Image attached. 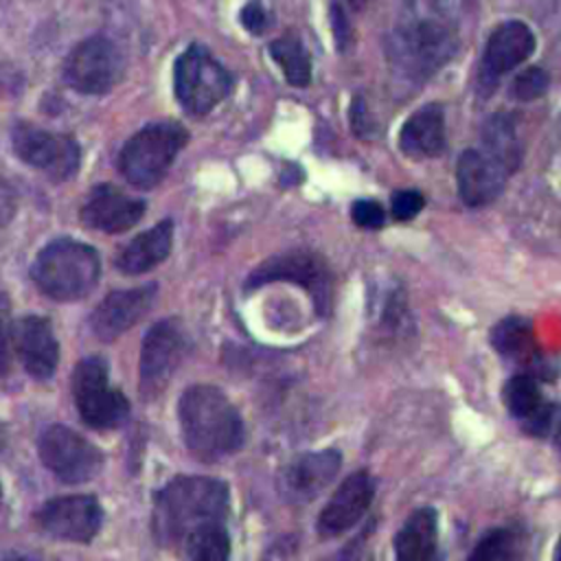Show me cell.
Segmentation results:
<instances>
[{
    "label": "cell",
    "mask_w": 561,
    "mask_h": 561,
    "mask_svg": "<svg viewBox=\"0 0 561 561\" xmlns=\"http://www.w3.org/2000/svg\"><path fill=\"white\" fill-rule=\"evenodd\" d=\"M145 215V202L125 195L112 184H101L92 188L83 208L81 221L101 232H125L140 221Z\"/></svg>",
    "instance_id": "obj_20"
},
{
    "label": "cell",
    "mask_w": 561,
    "mask_h": 561,
    "mask_svg": "<svg viewBox=\"0 0 561 561\" xmlns=\"http://www.w3.org/2000/svg\"><path fill=\"white\" fill-rule=\"evenodd\" d=\"M270 57L278 64V68L283 70V77L296 85V88H305L311 81V57L307 53V48L302 46V42L294 35H283L278 39H274L270 46Z\"/></svg>",
    "instance_id": "obj_27"
},
{
    "label": "cell",
    "mask_w": 561,
    "mask_h": 561,
    "mask_svg": "<svg viewBox=\"0 0 561 561\" xmlns=\"http://www.w3.org/2000/svg\"><path fill=\"white\" fill-rule=\"evenodd\" d=\"M346 2H348L353 9H362V7H364L368 0H346Z\"/></svg>",
    "instance_id": "obj_40"
},
{
    "label": "cell",
    "mask_w": 561,
    "mask_h": 561,
    "mask_svg": "<svg viewBox=\"0 0 561 561\" xmlns=\"http://www.w3.org/2000/svg\"><path fill=\"white\" fill-rule=\"evenodd\" d=\"M13 346L24 370L35 379H48L59 362V344L53 327L42 316H24L15 322Z\"/></svg>",
    "instance_id": "obj_19"
},
{
    "label": "cell",
    "mask_w": 561,
    "mask_h": 561,
    "mask_svg": "<svg viewBox=\"0 0 561 561\" xmlns=\"http://www.w3.org/2000/svg\"><path fill=\"white\" fill-rule=\"evenodd\" d=\"M37 526L66 541H90L103 522L101 504L94 495H64L48 500L35 515Z\"/></svg>",
    "instance_id": "obj_14"
},
{
    "label": "cell",
    "mask_w": 561,
    "mask_h": 561,
    "mask_svg": "<svg viewBox=\"0 0 561 561\" xmlns=\"http://www.w3.org/2000/svg\"><path fill=\"white\" fill-rule=\"evenodd\" d=\"M373 495L375 482L366 471H355L344 478L318 515V533L322 537H337L353 528L368 511Z\"/></svg>",
    "instance_id": "obj_16"
},
{
    "label": "cell",
    "mask_w": 561,
    "mask_h": 561,
    "mask_svg": "<svg viewBox=\"0 0 561 561\" xmlns=\"http://www.w3.org/2000/svg\"><path fill=\"white\" fill-rule=\"evenodd\" d=\"M552 561H561V537H559V541H557V546H554V552H552Z\"/></svg>",
    "instance_id": "obj_39"
},
{
    "label": "cell",
    "mask_w": 561,
    "mask_h": 561,
    "mask_svg": "<svg viewBox=\"0 0 561 561\" xmlns=\"http://www.w3.org/2000/svg\"><path fill=\"white\" fill-rule=\"evenodd\" d=\"M425 199L421 195V191L416 188H403V191H397L392 195V202H390V210H392V217L399 219V221H408L412 217H416L423 208Z\"/></svg>",
    "instance_id": "obj_31"
},
{
    "label": "cell",
    "mask_w": 561,
    "mask_h": 561,
    "mask_svg": "<svg viewBox=\"0 0 561 561\" xmlns=\"http://www.w3.org/2000/svg\"><path fill=\"white\" fill-rule=\"evenodd\" d=\"M546 436H548V438L554 443V447L561 451V408H559V405L552 408V416H550Z\"/></svg>",
    "instance_id": "obj_37"
},
{
    "label": "cell",
    "mask_w": 561,
    "mask_h": 561,
    "mask_svg": "<svg viewBox=\"0 0 561 561\" xmlns=\"http://www.w3.org/2000/svg\"><path fill=\"white\" fill-rule=\"evenodd\" d=\"M184 552L188 561H230V539L224 524L195 533L186 541Z\"/></svg>",
    "instance_id": "obj_28"
},
{
    "label": "cell",
    "mask_w": 561,
    "mask_h": 561,
    "mask_svg": "<svg viewBox=\"0 0 561 561\" xmlns=\"http://www.w3.org/2000/svg\"><path fill=\"white\" fill-rule=\"evenodd\" d=\"M39 458L44 467L68 484L88 482L103 467L101 449L66 425L44 430L39 436Z\"/></svg>",
    "instance_id": "obj_8"
},
{
    "label": "cell",
    "mask_w": 561,
    "mask_h": 561,
    "mask_svg": "<svg viewBox=\"0 0 561 561\" xmlns=\"http://www.w3.org/2000/svg\"><path fill=\"white\" fill-rule=\"evenodd\" d=\"M186 138V129L175 121L147 125L121 149L118 169L129 184L151 188L164 178Z\"/></svg>",
    "instance_id": "obj_5"
},
{
    "label": "cell",
    "mask_w": 561,
    "mask_h": 561,
    "mask_svg": "<svg viewBox=\"0 0 561 561\" xmlns=\"http://www.w3.org/2000/svg\"><path fill=\"white\" fill-rule=\"evenodd\" d=\"M186 353V335L178 320L156 322L142 340L140 351V394L142 399H156Z\"/></svg>",
    "instance_id": "obj_9"
},
{
    "label": "cell",
    "mask_w": 561,
    "mask_h": 561,
    "mask_svg": "<svg viewBox=\"0 0 561 561\" xmlns=\"http://www.w3.org/2000/svg\"><path fill=\"white\" fill-rule=\"evenodd\" d=\"M480 149L484 153H489L493 160H497L508 173H513L522 160V142L517 138L513 116H508L504 112L493 114L482 127V147Z\"/></svg>",
    "instance_id": "obj_25"
},
{
    "label": "cell",
    "mask_w": 561,
    "mask_h": 561,
    "mask_svg": "<svg viewBox=\"0 0 561 561\" xmlns=\"http://www.w3.org/2000/svg\"><path fill=\"white\" fill-rule=\"evenodd\" d=\"M156 285H142L134 289L107 294L92 311L90 324L96 337L110 342L134 327L153 307Z\"/></svg>",
    "instance_id": "obj_18"
},
{
    "label": "cell",
    "mask_w": 561,
    "mask_h": 561,
    "mask_svg": "<svg viewBox=\"0 0 561 561\" xmlns=\"http://www.w3.org/2000/svg\"><path fill=\"white\" fill-rule=\"evenodd\" d=\"M394 561H438V515L432 506L408 515L394 535Z\"/></svg>",
    "instance_id": "obj_22"
},
{
    "label": "cell",
    "mask_w": 561,
    "mask_h": 561,
    "mask_svg": "<svg viewBox=\"0 0 561 561\" xmlns=\"http://www.w3.org/2000/svg\"><path fill=\"white\" fill-rule=\"evenodd\" d=\"M504 403L508 412L524 423L526 432L533 436H546L552 403L546 401L537 381L530 375H513L504 386Z\"/></svg>",
    "instance_id": "obj_23"
},
{
    "label": "cell",
    "mask_w": 561,
    "mask_h": 561,
    "mask_svg": "<svg viewBox=\"0 0 561 561\" xmlns=\"http://www.w3.org/2000/svg\"><path fill=\"white\" fill-rule=\"evenodd\" d=\"M458 48V20L449 0H403L390 37L394 66L423 81L440 70Z\"/></svg>",
    "instance_id": "obj_1"
},
{
    "label": "cell",
    "mask_w": 561,
    "mask_h": 561,
    "mask_svg": "<svg viewBox=\"0 0 561 561\" xmlns=\"http://www.w3.org/2000/svg\"><path fill=\"white\" fill-rule=\"evenodd\" d=\"M72 394L79 416L94 430L118 427L129 416V403L110 386L107 364L101 357H85L75 366Z\"/></svg>",
    "instance_id": "obj_7"
},
{
    "label": "cell",
    "mask_w": 561,
    "mask_h": 561,
    "mask_svg": "<svg viewBox=\"0 0 561 561\" xmlns=\"http://www.w3.org/2000/svg\"><path fill=\"white\" fill-rule=\"evenodd\" d=\"M64 75L77 92L103 94L118 83L123 75V57L107 37L94 35L70 50Z\"/></svg>",
    "instance_id": "obj_11"
},
{
    "label": "cell",
    "mask_w": 561,
    "mask_h": 561,
    "mask_svg": "<svg viewBox=\"0 0 561 561\" xmlns=\"http://www.w3.org/2000/svg\"><path fill=\"white\" fill-rule=\"evenodd\" d=\"M11 305L9 298L0 291V375L11 366Z\"/></svg>",
    "instance_id": "obj_33"
},
{
    "label": "cell",
    "mask_w": 561,
    "mask_h": 561,
    "mask_svg": "<svg viewBox=\"0 0 561 561\" xmlns=\"http://www.w3.org/2000/svg\"><path fill=\"white\" fill-rule=\"evenodd\" d=\"M535 53V33L522 20H506L497 24L482 50L478 68V88L484 94H491L497 81L522 66Z\"/></svg>",
    "instance_id": "obj_13"
},
{
    "label": "cell",
    "mask_w": 561,
    "mask_h": 561,
    "mask_svg": "<svg viewBox=\"0 0 561 561\" xmlns=\"http://www.w3.org/2000/svg\"><path fill=\"white\" fill-rule=\"evenodd\" d=\"M517 541L511 528L489 530L471 550L467 561H513Z\"/></svg>",
    "instance_id": "obj_29"
},
{
    "label": "cell",
    "mask_w": 561,
    "mask_h": 561,
    "mask_svg": "<svg viewBox=\"0 0 561 561\" xmlns=\"http://www.w3.org/2000/svg\"><path fill=\"white\" fill-rule=\"evenodd\" d=\"M272 280L298 283L300 287H305L311 294L320 313H324L329 309L331 274H329L324 259H320L318 254L305 252V250H294V252L272 256V259L263 261L250 274L248 287H259V285H265Z\"/></svg>",
    "instance_id": "obj_12"
},
{
    "label": "cell",
    "mask_w": 561,
    "mask_h": 561,
    "mask_svg": "<svg viewBox=\"0 0 561 561\" xmlns=\"http://www.w3.org/2000/svg\"><path fill=\"white\" fill-rule=\"evenodd\" d=\"M241 24L254 33V35H261L267 31L270 26V15L265 13V9L259 4V2H250L241 9Z\"/></svg>",
    "instance_id": "obj_35"
},
{
    "label": "cell",
    "mask_w": 561,
    "mask_h": 561,
    "mask_svg": "<svg viewBox=\"0 0 561 561\" xmlns=\"http://www.w3.org/2000/svg\"><path fill=\"white\" fill-rule=\"evenodd\" d=\"M173 85L180 105L195 116L210 112L232 88V75L204 48L191 44L173 68Z\"/></svg>",
    "instance_id": "obj_6"
},
{
    "label": "cell",
    "mask_w": 561,
    "mask_h": 561,
    "mask_svg": "<svg viewBox=\"0 0 561 561\" xmlns=\"http://www.w3.org/2000/svg\"><path fill=\"white\" fill-rule=\"evenodd\" d=\"M548 83H550V77L546 70H541L539 66H528L515 75L511 83V92L517 101H535L546 94Z\"/></svg>",
    "instance_id": "obj_30"
},
{
    "label": "cell",
    "mask_w": 561,
    "mask_h": 561,
    "mask_svg": "<svg viewBox=\"0 0 561 561\" xmlns=\"http://www.w3.org/2000/svg\"><path fill=\"white\" fill-rule=\"evenodd\" d=\"M101 263L96 250L75 239H57L39 250L31 276L42 294L53 300L85 298L99 280Z\"/></svg>",
    "instance_id": "obj_4"
},
{
    "label": "cell",
    "mask_w": 561,
    "mask_h": 561,
    "mask_svg": "<svg viewBox=\"0 0 561 561\" xmlns=\"http://www.w3.org/2000/svg\"><path fill=\"white\" fill-rule=\"evenodd\" d=\"M171 243H173V224H171V219H167V221H160L153 228L140 232L138 237H134L121 250L116 265L123 274H129V276L145 274L169 256Z\"/></svg>",
    "instance_id": "obj_24"
},
{
    "label": "cell",
    "mask_w": 561,
    "mask_h": 561,
    "mask_svg": "<svg viewBox=\"0 0 561 561\" xmlns=\"http://www.w3.org/2000/svg\"><path fill=\"white\" fill-rule=\"evenodd\" d=\"M445 147V112L440 103L414 110L399 129V149L414 160L438 156Z\"/></svg>",
    "instance_id": "obj_21"
},
{
    "label": "cell",
    "mask_w": 561,
    "mask_h": 561,
    "mask_svg": "<svg viewBox=\"0 0 561 561\" xmlns=\"http://www.w3.org/2000/svg\"><path fill=\"white\" fill-rule=\"evenodd\" d=\"M11 140L15 153L26 164L53 180H68L79 169V145L66 134L39 129L31 123H18L11 131Z\"/></svg>",
    "instance_id": "obj_10"
},
{
    "label": "cell",
    "mask_w": 561,
    "mask_h": 561,
    "mask_svg": "<svg viewBox=\"0 0 561 561\" xmlns=\"http://www.w3.org/2000/svg\"><path fill=\"white\" fill-rule=\"evenodd\" d=\"M331 24H333V33H335L337 48H340V50H344V48H346V42H348L351 31H348V22H346L344 11H342L337 4H333V7H331Z\"/></svg>",
    "instance_id": "obj_36"
},
{
    "label": "cell",
    "mask_w": 561,
    "mask_h": 561,
    "mask_svg": "<svg viewBox=\"0 0 561 561\" xmlns=\"http://www.w3.org/2000/svg\"><path fill=\"white\" fill-rule=\"evenodd\" d=\"M226 515V482L204 476H180L156 495L151 528L160 546L184 550L195 533L224 524Z\"/></svg>",
    "instance_id": "obj_2"
},
{
    "label": "cell",
    "mask_w": 561,
    "mask_h": 561,
    "mask_svg": "<svg viewBox=\"0 0 561 561\" xmlns=\"http://www.w3.org/2000/svg\"><path fill=\"white\" fill-rule=\"evenodd\" d=\"M508 171L482 149H465L456 162L458 195L469 208H482L500 197Z\"/></svg>",
    "instance_id": "obj_17"
},
{
    "label": "cell",
    "mask_w": 561,
    "mask_h": 561,
    "mask_svg": "<svg viewBox=\"0 0 561 561\" xmlns=\"http://www.w3.org/2000/svg\"><path fill=\"white\" fill-rule=\"evenodd\" d=\"M180 427L191 454L199 460L213 462L243 443V423L230 399L215 386L195 383L182 392Z\"/></svg>",
    "instance_id": "obj_3"
},
{
    "label": "cell",
    "mask_w": 561,
    "mask_h": 561,
    "mask_svg": "<svg viewBox=\"0 0 561 561\" xmlns=\"http://www.w3.org/2000/svg\"><path fill=\"white\" fill-rule=\"evenodd\" d=\"M491 344L500 355L517 362H526L535 355V337L530 322L519 316H506L491 331Z\"/></svg>",
    "instance_id": "obj_26"
},
{
    "label": "cell",
    "mask_w": 561,
    "mask_h": 561,
    "mask_svg": "<svg viewBox=\"0 0 561 561\" xmlns=\"http://www.w3.org/2000/svg\"><path fill=\"white\" fill-rule=\"evenodd\" d=\"M2 561H39V559L31 557V554H9V557H4Z\"/></svg>",
    "instance_id": "obj_38"
},
{
    "label": "cell",
    "mask_w": 561,
    "mask_h": 561,
    "mask_svg": "<svg viewBox=\"0 0 561 561\" xmlns=\"http://www.w3.org/2000/svg\"><path fill=\"white\" fill-rule=\"evenodd\" d=\"M348 118H351V127L355 131V136L359 138H368L373 134V118L368 114L366 101L362 96H355L348 110Z\"/></svg>",
    "instance_id": "obj_34"
},
{
    "label": "cell",
    "mask_w": 561,
    "mask_h": 561,
    "mask_svg": "<svg viewBox=\"0 0 561 561\" xmlns=\"http://www.w3.org/2000/svg\"><path fill=\"white\" fill-rule=\"evenodd\" d=\"M0 497H2V489H0Z\"/></svg>",
    "instance_id": "obj_41"
},
{
    "label": "cell",
    "mask_w": 561,
    "mask_h": 561,
    "mask_svg": "<svg viewBox=\"0 0 561 561\" xmlns=\"http://www.w3.org/2000/svg\"><path fill=\"white\" fill-rule=\"evenodd\" d=\"M340 465L342 456L335 449L302 454L283 469L278 478V491L291 504L311 502L333 482Z\"/></svg>",
    "instance_id": "obj_15"
},
{
    "label": "cell",
    "mask_w": 561,
    "mask_h": 561,
    "mask_svg": "<svg viewBox=\"0 0 561 561\" xmlns=\"http://www.w3.org/2000/svg\"><path fill=\"white\" fill-rule=\"evenodd\" d=\"M351 217L359 228H366V230H377L386 221V213L381 204L375 199H357L351 208Z\"/></svg>",
    "instance_id": "obj_32"
}]
</instances>
